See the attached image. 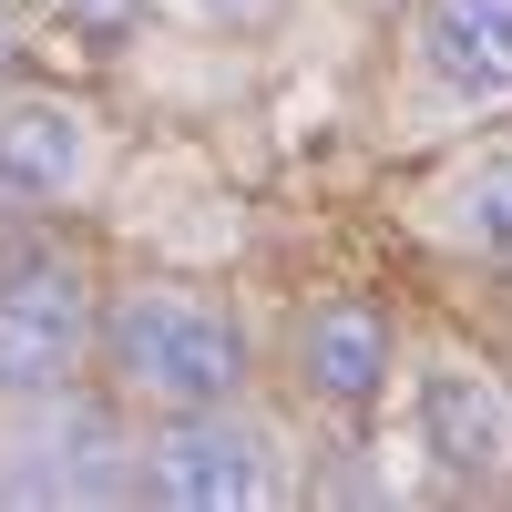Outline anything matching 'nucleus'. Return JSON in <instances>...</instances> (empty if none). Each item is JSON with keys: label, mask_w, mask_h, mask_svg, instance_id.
I'll return each instance as SVG.
<instances>
[{"label": "nucleus", "mask_w": 512, "mask_h": 512, "mask_svg": "<svg viewBox=\"0 0 512 512\" xmlns=\"http://www.w3.org/2000/svg\"><path fill=\"white\" fill-rule=\"evenodd\" d=\"M93 349H103V369L123 379V390L154 400V410L236 400L246 369H256L236 308H226V297H205V287H185V277H134V287H113V308L93 318Z\"/></svg>", "instance_id": "f257e3e1"}, {"label": "nucleus", "mask_w": 512, "mask_h": 512, "mask_svg": "<svg viewBox=\"0 0 512 512\" xmlns=\"http://www.w3.org/2000/svg\"><path fill=\"white\" fill-rule=\"evenodd\" d=\"M93 267L72 246L0 256V400H62L93 359Z\"/></svg>", "instance_id": "f03ea898"}, {"label": "nucleus", "mask_w": 512, "mask_h": 512, "mask_svg": "<svg viewBox=\"0 0 512 512\" xmlns=\"http://www.w3.org/2000/svg\"><path fill=\"white\" fill-rule=\"evenodd\" d=\"M134 482L175 512H246L277 492V441L236 400H195V410H164V431L134 451Z\"/></svg>", "instance_id": "7ed1b4c3"}, {"label": "nucleus", "mask_w": 512, "mask_h": 512, "mask_svg": "<svg viewBox=\"0 0 512 512\" xmlns=\"http://www.w3.org/2000/svg\"><path fill=\"white\" fill-rule=\"evenodd\" d=\"M420 451L441 461V482L502 492L512 482V390L472 359H431L420 369Z\"/></svg>", "instance_id": "20e7f679"}, {"label": "nucleus", "mask_w": 512, "mask_h": 512, "mask_svg": "<svg viewBox=\"0 0 512 512\" xmlns=\"http://www.w3.org/2000/svg\"><path fill=\"white\" fill-rule=\"evenodd\" d=\"M390 359H400V318L379 308V297H318V308L297 318V379H308V400H328V410H369L390 390Z\"/></svg>", "instance_id": "39448f33"}, {"label": "nucleus", "mask_w": 512, "mask_h": 512, "mask_svg": "<svg viewBox=\"0 0 512 512\" xmlns=\"http://www.w3.org/2000/svg\"><path fill=\"white\" fill-rule=\"evenodd\" d=\"M410 31H420V62H431L441 93H461V103L512 93V0H420Z\"/></svg>", "instance_id": "423d86ee"}, {"label": "nucleus", "mask_w": 512, "mask_h": 512, "mask_svg": "<svg viewBox=\"0 0 512 512\" xmlns=\"http://www.w3.org/2000/svg\"><path fill=\"white\" fill-rule=\"evenodd\" d=\"M93 175V123L72 103H0V205H62Z\"/></svg>", "instance_id": "0eeeda50"}, {"label": "nucleus", "mask_w": 512, "mask_h": 512, "mask_svg": "<svg viewBox=\"0 0 512 512\" xmlns=\"http://www.w3.org/2000/svg\"><path fill=\"white\" fill-rule=\"evenodd\" d=\"M451 226L472 236L482 256H502V267H512V144H502V154H482L472 175L451 185Z\"/></svg>", "instance_id": "6e6552de"}, {"label": "nucleus", "mask_w": 512, "mask_h": 512, "mask_svg": "<svg viewBox=\"0 0 512 512\" xmlns=\"http://www.w3.org/2000/svg\"><path fill=\"white\" fill-rule=\"evenodd\" d=\"M62 21H82L93 41H123V31L144 21V0H62Z\"/></svg>", "instance_id": "1a4fd4ad"}, {"label": "nucleus", "mask_w": 512, "mask_h": 512, "mask_svg": "<svg viewBox=\"0 0 512 512\" xmlns=\"http://www.w3.org/2000/svg\"><path fill=\"white\" fill-rule=\"evenodd\" d=\"M195 11H216V21H236V31H256V21H277V0H195Z\"/></svg>", "instance_id": "9d476101"}, {"label": "nucleus", "mask_w": 512, "mask_h": 512, "mask_svg": "<svg viewBox=\"0 0 512 512\" xmlns=\"http://www.w3.org/2000/svg\"><path fill=\"white\" fill-rule=\"evenodd\" d=\"M0 82H11V21H0Z\"/></svg>", "instance_id": "9b49d317"}]
</instances>
